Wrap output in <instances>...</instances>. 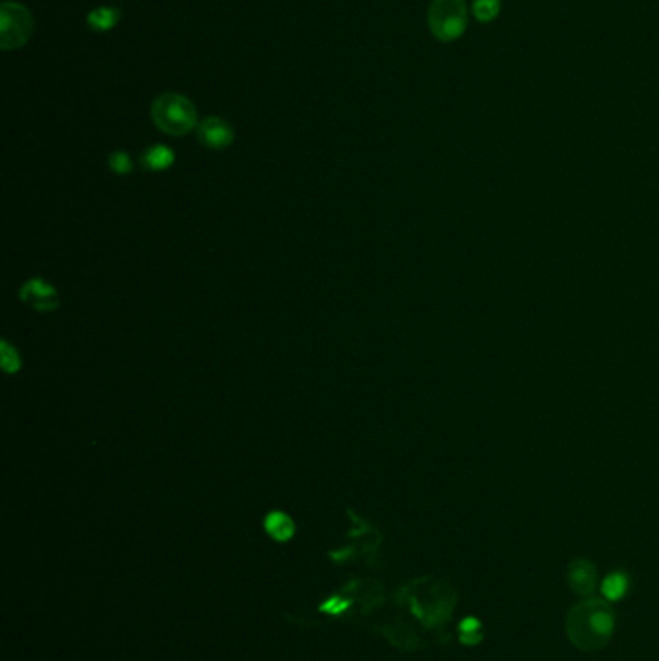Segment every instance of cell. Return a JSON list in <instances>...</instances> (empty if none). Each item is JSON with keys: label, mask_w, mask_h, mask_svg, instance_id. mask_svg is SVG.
<instances>
[{"label": "cell", "mask_w": 659, "mask_h": 661, "mask_svg": "<svg viewBox=\"0 0 659 661\" xmlns=\"http://www.w3.org/2000/svg\"><path fill=\"white\" fill-rule=\"evenodd\" d=\"M108 166L116 174H128L132 171V159L126 151H114L108 157Z\"/></svg>", "instance_id": "13"}, {"label": "cell", "mask_w": 659, "mask_h": 661, "mask_svg": "<svg viewBox=\"0 0 659 661\" xmlns=\"http://www.w3.org/2000/svg\"><path fill=\"white\" fill-rule=\"evenodd\" d=\"M564 629L574 648L582 651L601 650L613 638L615 609L607 599L586 597L569 611Z\"/></svg>", "instance_id": "1"}, {"label": "cell", "mask_w": 659, "mask_h": 661, "mask_svg": "<svg viewBox=\"0 0 659 661\" xmlns=\"http://www.w3.org/2000/svg\"><path fill=\"white\" fill-rule=\"evenodd\" d=\"M151 119L155 126L169 136H184L197 124L194 103L180 93H162L153 101Z\"/></svg>", "instance_id": "2"}, {"label": "cell", "mask_w": 659, "mask_h": 661, "mask_svg": "<svg viewBox=\"0 0 659 661\" xmlns=\"http://www.w3.org/2000/svg\"><path fill=\"white\" fill-rule=\"evenodd\" d=\"M20 298L37 312H53L60 303L56 288L43 279H32L25 282L20 290Z\"/></svg>", "instance_id": "5"}, {"label": "cell", "mask_w": 659, "mask_h": 661, "mask_svg": "<svg viewBox=\"0 0 659 661\" xmlns=\"http://www.w3.org/2000/svg\"><path fill=\"white\" fill-rule=\"evenodd\" d=\"M20 354L16 352V348H12L6 340L2 342V368L6 369L8 373H14L20 369Z\"/></svg>", "instance_id": "14"}, {"label": "cell", "mask_w": 659, "mask_h": 661, "mask_svg": "<svg viewBox=\"0 0 659 661\" xmlns=\"http://www.w3.org/2000/svg\"><path fill=\"white\" fill-rule=\"evenodd\" d=\"M472 12L477 22H493L501 12V0H474Z\"/></svg>", "instance_id": "12"}, {"label": "cell", "mask_w": 659, "mask_h": 661, "mask_svg": "<svg viewBox=\"0 0 659 661\" xmlns=\"http://www.w3.org/2000/svg\"><path fill=\"white\" fill-rule=\"evenodd\" d=\"M628 590V576L625 573H613L604 580L601 592L607 601H617L627 594Z\"/></svg>", "instance_id": "11"}, {"label": "cell", "mask_w": 659, "mask_h": 661, "mask_svg": "<svg viewBox=\"0 0 659 661\" xmlns=\"http://www.w3.org/2000/svg\"><path fill=\"white\" fill-rule=\"evenodd\" d=\"M567 582L571 586L574 594L584 597H590L595 592L597 586V573L595 564L586 561V559H576L569 564L567 569Z\"/></svg>", "instance_id": "7"}, {"label": "cell", "mask_w": 659, "mask_h": 661, "mask_svg": "<svg viewBox=\"0 0 659 661\" xmlns=\"http://www.w3.org/2000/svg\"><path fill=\"white\" fill-rule=\"evenodd\" d=\"M174 163V153L173 149H169L166 145H153L147 151L143 153L141 157V164L147 171H164Z\"/></svg>", "instance_id": "8"}, {"label": "cell", "mask_w": 659, "mask_h": 661, "mask_svg": "<svg viewBox=\"0 0 659 661\" xmlns=\"http://www.w3.org/2000/svg\"><path fill=\"white\" fill-rule=\"evenodd\" d=\"M33 33V18L20 2H2L0 6V43L4 51L20 49L29 41Z\"/></svg>", "instance_id": "4"}, {"label": "cell", "mask_w": 659, "mask_h": 661, "mask_svg": "<svg viewBox=\"0 0 659 661\" xmlns=\"http://www.w3.org/2000/svg\"><path fill=\"white\" fill-rule=\"evenodd\" d=\"M265 528L275 540L284 542L294 534V522L284 512H271L269 516L265 519Z\"/></svg>", "instance_id": "10"}, {"label": "cell", "mask_w": 659, "mask_h": 661, "mask_svg": "<svg viewBox=\"0 0 659 661\" xmlns=\"http://www.w3.org/2000/svg\"><path fill=\"white\" fill-rule=\"evenodd\" d=\"M427 25L435 39L451 43L462 37L468 25L464 0H433L427 10Z\"/></svg>", "instance_id": "3"}, {"label": "cell", "mask_w": 659, "mask_h": 661, "mask_svg": "<svg viewBox=\"0 0 659 661\" xmlns=\"http://www.w3.org/2000/svg\"><path fill=\"white\" fill-rule=\"evenodd\" d=\"M197 138L209 149H225L234 140V132L227 120L209 116L197 126Z\"/></svg>", "instance_id": "6"}, {"label": "cell", "mask_w": 659, "mask_h": 661, "mask_svg": "<svg viewBox=\"0 0 659 661\" xmlns=\"http://www.w3.org/2000/svg\"><path fill=\"white\" fill-rule=\"evenodd\" d=\"M120 20V10L119 8H108V6H101L97 10L89 12L87 16V23L97 29V32H108L112 29Z\"/></svg>", "instance_id": "9"}]
</instances>
